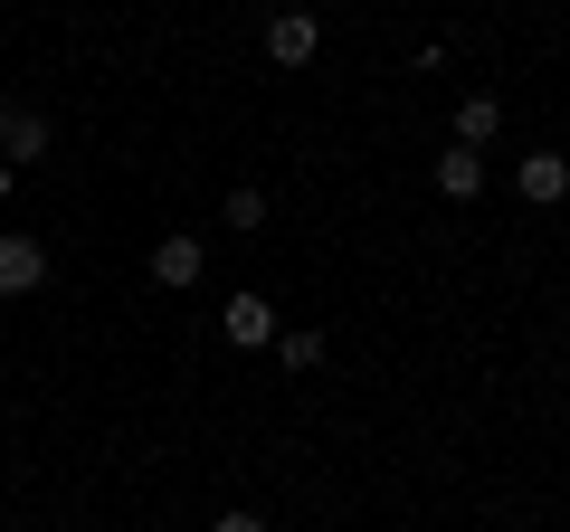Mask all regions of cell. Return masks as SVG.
Returning a JSON list of instances; mask_svg holds the SVG:
<instances>
[{
    "instance_id": "9c48e42d",
    "label": "cell",
    "mask_w": 570,
    "mask_h": 532,
    "mask_svg": "<svg viewBox=\"0 0 570 532\" xmlns=\"http://www.w3.org/2000/svg\"><path fill=\"white\" fill-rule=\"evenodd\" d=\"M276 362H285V371H314V362H324V333H305V324L276 333Z\"/></svg>"
},
{
    "instance_id": "4fadbf2b",
    "label": "cell",
    "mask_w": 570,
    "mask_h": 532,
    "mask_svg": "<svg viewBox=\"0 0 570 532\" xmlns=\"http://www.w3.org/2000/svg\"><path fill=\"white\" fill-rule=\"evenodd\" d=\"M0 124H10V96H0Z\"/></svg>"
},
{
    "instance_id": "7a4b0ae2",
    "label": "cell",
    "mask_w": 570,
    "mask_h": 532,
    "mask_svg": "<svg viewBox=\"0 0 570 532\" xmlns=\"http://www.w3.org/2000/svg\"><path fill=\"white\" fill-rule=\"evenodd\" d=\"M200 266H209V247L190 238V228H171V238L153 247V286H171V295H190V286H200Z\"/></svg>"
},
{
    "instance_id": "8fae6325",
    "label": "cell",
    "mask_w": 570,
    "mask_h": 532,
    "mask_svg": "<svg viewBox=\"0 0 570 532\" xmlns=\"http://www.w3.org/2000/svg\"><path fill=\"white\" fill-rule=\"evenodd\" d=\"M209 532H266V523H257V513H219V523H209Z\"/></svg>"
},
{
    "instance_id": "5b68a950",
    "label": "cell",
    "mask_w": 570,
    "mask_h": 532,
    "mask_svg": "<svg viewBox=\"0 0 570 532\" xmlns=\"http://www.w3.org/2000/svg\"><path fill=\"white\" fill-rule=\"evenodd\" d=\"M0 162H10V171L48 162V115H29V105H10V124H0Z\"/></svg>"
},
{
    "instance_id": "7c38bea8",
    "label": "cell",
    "mask_w": 570,
    "mask_h": 532,
    "mask_svg": "<svg viewBox=\"0 0 570 532\" xmlns=\"http://www.w3.org/2000/svg\"><path fill=\"white\" fill-rule=\"evenodd\" d=\"M10 181H20V171H10V162H0V200H10Z\"/></svg>"
},
{
    "instance_id": "30bf717a",
    "label": "cell",
    "mask_w": 570,
    "mask_h": 532,
    "mask_svg": "<svg viewBox=\"0 0 570 532\" xmlns=\"http://www.w3.org/2000/svg\"><path fill=\"white\" fill-rule=\"evenodd\" d=\"M219 219H228V228H266V190H228Z\"/></svg>"
},
{
    "instance_id": "6da1fadb",
    "label": "cell",
    "mask_w": 570,
    "mask_h": 532,
    "mask_svg": "<svg viewBox=\"0 0 570 532\" xmlns=\"http://www.w3.org/2000/svg\"><path fill=\"white\" fill-rule=\"evenodd\" d=\"M48 286V247L29 228H0V295H39Z\"/></svg>"
},
{
    "instance_id": "3957f363",
    "label": "cell",
    "mask_w": 570,
    "mask_h": 532,
    "mask_svg": "<svg viewBox=\"0 0 570 532\" xmlns=\"http://www.w3.org/2000/svg\"><path fill=\"white\" fill-rule=\"evenodd\" d=\"M219 333H228V343H238V352H257V343H276V305H266V295H228V305H219Z\"/></svg>"
},
{
    "instance_id": "52a82bcc",
    "label": "cell",
    "mask_w": 570,
    "mask_h": 532,
    "mask_svg": "<svg viewBox=\"0 0 570 532\" xmlns=\"http://www.w3.org/2000/svg\"><path fill=\"white\" fill-rule=\"evenodd\" d=\"M494 134H504V105H494V96H466V105H456V144H466V152H485Z\"/></svg>"
},
{
    "instance_id": "8992f818",
    "label": "cell",
    "mask_w": 570,
    "mask_h": 532,
    "mask_svg": "<svg viewBox=\"0 0 570 532\" xmlns=\"http://www.w3.org/2000/svg\"><path fill=\"white\" fill-rule=\"evenodd\" d=\"M314 48H324V20H305V10H285V20H266V58H276V67H305Z\"/></svg>"
},
{
    "instance_id": "ba28073f",
    "label": "cell",
    "mask_w": 570,
    "mask_h": 532,
    "mask_svg": "<svg viewBox=\"0 0 570 532\" xmlns=\"http://www.w3.org/2000/svg\"><path fill=\"white\" fill-rule=\"evenodd\" d=\"M438 190H448V200H475V190H485V152H438Z\"/></svg>"
},
{
    "instance_id": "277c9868",
    "label": "cell",
    "mask_w": 570,
    "mask_h": 532,
    "mask_svg": "<svg viewBox=\"0 0 570 532\" xmlns=\"http://www.w3.org/2000/svg\"><path fill=\"white\" fill-rule=\"evenodd\" d=\"M513 190H523L532 209L570 200V152H523V171H513Z\"/></svg>"
}]
</instances>
